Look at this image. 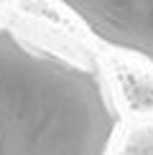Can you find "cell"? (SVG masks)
I'll return each mask as SVG.
<instances>
[{
  "instance_id": "6da1fadb",
  "label": "cell",
  "mask_w": 153,
  "mask_h": 155,
  "mask_svg": "<svg viewBox=\"0 0 153 155\" xmlns=\"http://www.w3.org/2000/svg\"><path fill=\"white\" fill-rule=\"evenodd\" d=\"M115 125L94 71L0 28V155H107Z\"/></svg>"
},
{
  "instance_id": "7a4b0ae2",
  "label": "cell",
  "mask_w": 153,
  "mask_h": 155,
  "mask_svg": "<svg viewBox=\"0 0 153 155\" xmlns=\"http://www.w3.org/2000/svg\"><path fill=\"white\" fill-rule=\"evenodd\" d=\"M105 43L153 61V0H59Z\"/></svg>"
},
{
  "instance_id": "277c9868",
  "label": "cell",
  "mask_w": 153,
  "mask_h": 155,
  "mask_svg": "<svg viewBox=\"0 0 153 155\" xmlns=\"http://www.w3.org/2000/svg\"><path fill=\"white\" fill-rule=\"evenodd\" d=\"M120 155H153V127H138L125 140Z\"/></svg>"
},
{
  "instance_id": "3957f363",
  "label": "cell",
  "mask_w": 153,
  "mask_h": 155,
  "mask_svg": "<svg viewBox=\"0 0 153 155\" xmlns=\"http://www.w3.org/2000/svg\"><path fill=\"white\" fill-rule=\"evenodd\" d=\"M117 79H120V89H123L127 107L135 109V112H151L153 109V79L151 76L120 69Z\"/></svg>"
}]
</instances>
